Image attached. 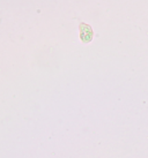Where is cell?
I'll use <instances>...</instances> for the list:
<instances>
[{
    "label": "cell",
    "mask_w": 148,
    "mask_h": 158,
    "mask_svg": "<svg viewBox=\"0 0 148 158\" xmlns=\"http://www.w3.org/2000/svg\"><path fill=\"white\" fill-rule=\"evenodd\" d=\"M94 37V31L92 27L87 23H80V40L82 43H90Z\"/></svg>",
    "instance_id": "6da1fadb"
}]
</instances>
